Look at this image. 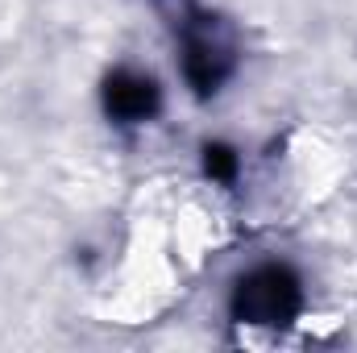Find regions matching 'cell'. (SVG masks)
Masks as SVG:
<instances>
[{
    "label": "cell",
    "mask_w": 357,
    "mask_h": 353,
    "mask_svg": "<svg viewBox=\"0 0 357 353\" xmlns=\"http://www.w3.org/2000/svg\"><path fill=\"white\" fill-rule=\"evenodd\" d=\"M299 308H303V291L287 266H258L241 274L233 287V316L241 324L282 329L299 316Z\"/></svg>",
    "instance_id": "1"
},
{
    "label": "cell",
    "mask_w": 357,
    "mask_h": 353,
    "mask_svg": "<svg viewBox=\"0 0 357 353\" xmlns=\"http://www.w3.org/2000/svg\"><path fill=\"white\" fill-rule=\"evenodd\" d=\"M183 71H187V84L208 96L225 84V75L233 71V46L216 33V21L212 17H195L187 25V38H183Z\"/></svg>",
    "instance_id": "2"
},
{
    "label": "cell",
    "mask_w": 357,
    "mask_h": 353,
    "mask_svg": "<svg viewBox=\"0 0 357 353\" xmlns=\"http://www.w3.org/2000/svg\"><path fill=\"white\" fill-rule=\"evenodd\" d=\"M104 108H108V117H116L125 125L150 121L158 112V84L137 71H116L104 84Z\"/></svg>",
    "instance_id": "3"
},
{
    "label": "cell",
    "mask_w": 357,
    "mask_h": 353,
    "mask_svg": "<svg viewBox=\"0 0 357 353\" xmlns=\"http://www.w3.org/2000/svg\"><path fill=\"white\" fill-rule=\"evenodd\" d=\"M204 171L216 179V183H233L237 179V150L225 146V142L204 146Z\"/></svg>",
    "instance_id": "4"
}]
</instances>
